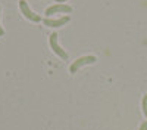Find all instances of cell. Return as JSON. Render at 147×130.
<instances>
[{
    "mask_svg": "<svg viewBox=\"0 0 147 130\" xmlns=\"http://www.w3.org/2000/svg\"><path fill=\"white\" fill-rule=\"evenodd\" d=\"M96 62V56H82V58H78L77 61H74L69 71L71 73H77V71L82 67V65H87V64H94Z\"/></svg>",
    "mask_w": 147,
    "mask_h": 130,
    "instance_id": "obj_1",
    "label": "cell"
},
{
    "mask_svg": "<svg viewBox=\"0 0 147 130\" xmlns=\"http://www.w3.org/2000/svg\"><path fill=\"white\" fill-rule=\"evenodd\" d=\"M19 9H21L22 14L25 15L27 19L34 21V22H40V21H41V18L37 15V14H34V12L30 9V6H28V3L25 2V0H21V2H19Z\"/></svg>",
    "mask_w": 147,
    "mask_h": 130,
    "instance_id": "obj_2",
    "label": "cell"
},
{
    "mask_svg": "<svg viewBox=\"0 0 147 130\" xmlns=\"http://www.w3.org/2000/svg\"><path fill=\"white\" fill-rule=\"evenodd\" d=\"M57 37H59V35H57L56 33H52V34H50V47L53 49V52H55L57 56H60L62 59H68V53L57 44Z\"/></svg>",
    "mask_w": 147,
    "mask_h": 130,
    "instance_id": "obj_3",
    "label": "cell"
},
{
    "mask_svg": "<svg viewBox=\"0 0 147 130\" xmlns=\"http://www.w3.org/2000/svg\"><path fill=\"white\" fill-rule=\"evenodd\" d=\"M59 12H62V14H71V12H72V7L68 6V5H63V3L53 5V6H50V7H47L46 15L50 16V15H53V14H59Z\"/></svg>",
    "mask_w": 147,
    "mask_h": 130,
    "instance_id": "obj_4",
    "label": "cell"
},
{
    "mask_svg": "<svg viewBox=\"0 0 147 130\" xmlns=\"http://www.w3.org/2000/svg\"><path fill=\"white\" fill-rule=\"evenodd\" d=\"M66 22H69V16H62V18H59V19H49V18H47V19H44V25L57 28V27L65 25Z\"/></svg>",
    "mask_w": 147,
    "mask_h": 130,
    "instance_id": "obj_5",
    "label": "cell"
},
{
    "mask_svg": "<svg viewBox=\"0 0 147 130\" xmlns=\"http://www.w3.org/2000/svg\"><path fill=\"white\" fill-rule=\"evenodd\" d=\"M143 112H144V115L147 118V95L143 96Z\"/></svg>",
    "mask_w": 147,
    "mask_h": 130,
    "instance_id": "obj_6",
    "label": "cell"
},
{
    "mask_svg": "<svg viewBox=\"0 0 147 130\" xmlns=\"http://www.w3.org/2000/svg\"><path fill=\"white\" fill-rule=\"evenodd\" d=\"M138 130H147V121H144L141 126H140V129Z\"/></svg>",
    "mask_w": 147,
    "mask_h": 130,
    "instance_id": "obj_7",
    "label": "cell"
},
{
    "mask_svg": "<svg viewBox=\"0 0 147 130\" xmlns=\"http://www.w3.org/2000/svg\"><path fill=\"white\" fill-rule=\"evenodd\" d=\"M3 34H5V30L2 28V25H0V35H3Z\"/></svg>",
    "mask_w": 147,
    "mask_h": 130,
    "instance_id": "obj_8",
    "label": "cell"
},
{
    "mask_svg": "<svg viewBox=\"0 0 147 130\" xmlns=\"http://www.w3.org/2000/svg\"><path fill=\"white\" fill-rule=\"evenodd\" d=\"M56 2H60V3H63V2H66V0H56Z\"/></svg>",
    "mask_w": 147,
    "mask_h": 130,
    "instance_id": "obj_9",
    "label": "cell"
}]
</instances>
